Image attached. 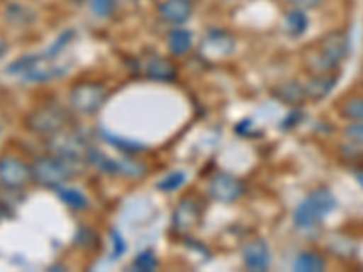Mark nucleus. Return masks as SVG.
I'll use <instances>...</instances> for the list:
<instances>
[{"instance_id":"f257e3e1","label":"nucleus","mask_w":363,"mask_h":272,"mask_svg":"<svg viewBox=\"0 0 363 272\" xmlns=\"http://www.w3.org/2000/svg\"><path fill=\"white\" fill-rule=\"evenodd\" d=\"M349 51V38L343 31H330L303 50V64L314 74L330 73L342 64Z\"/></svg>"},{"instance_id":"f03ea898","label":"nucleus","mask_w":363,"mask_h":272,"mask_svg":"<svg viewBox=\"0 0 363 272\" xmlns=\"http://www.w3.org/2000/svg\"><path fill=\"white\" fill-rule=\"evenodd\" d=\"M336 207L335 194L329 189H316L294 210V223L300 229H313Z\"/></svg>"},{"instance_id":"7ed1b4c3","label":"nucleus","mask_w":363,"mask_h":272,"mask_svg":"<svg viewBox=\"0 0 363 272\" xmlns=\"http://www.w3.org/2000/svg\"><path fill=\"white\" fill-rule=\"evenodd\" d=\"M73 162L60 157H42L31 165V178L44 187H60L74 176Z\"/></svg>"},{"instance_id":"20e7f679","label":"nucleus","mask_w":363,"mask_h":272,"mask_svg":"<svg viewBox=\"0 0 363 272\" xmlns=\"http://www.w3.org/2000/svg\"><path fill=\"white\" fill-rule=\"evenodd\" d=\"M9 73L21 74L22 79L29 82H50L64 73V67L55 62L53 57L40 55V57H24L9 66Z\"/></svg>"},{"instance_id":"39448f33","label":"nucleus","mask_w":363,"mask_h":272,"mask_svg":"<svg viewBox=\"0 0 363 272\" xmlns=\"http://www.w3.org/2000/svg\"><path fill=\"white\" fill-rule=\"evenodd\" d=\"M67 122H69V116L64 109L57 108V106H44V108L29 113V116L26 118V128L37 135L51 136L64 131Z\"/></svg>"},{"instance_id":"423d86ee","label":"nucleus","mask_w":363,"mask_h":272,"mask_svg":"<svg viewBox=\"0 0 363 272\" xmlns=\"http://www.w3.org/2000/svg\"><path fill=\"white\" fill-rule=\"evenodd\" d=\"M69 100L77 113H80V115H93L108 100V89L102 84L96 82L77 84L71 89Z\"/></svg>"},{"instance_id":"0eeeda50","label":"nucleus","mask_w":363,"mask_h":272,"mask_svg":"<svg viewBox=\"0 0 363 272\" xmlns=\"http://www.w3.org/2000/svg\"><path fill=\"white\" fill-rule=\"evenodd\" d=\"M50 149L51 154L55 157H60L64 160L69 162H79L80 158L87 157V147L86 140H84L82 136L77 135V132H67V131H60L57 135H51L50 138Z\"/></svg>"},{"instance_id":"6e6552de","label":"nucleus","mask_w":363,"mask_h":272,"mask_svg":"<svg viewBox=\"0 0 363 272\" xmlns=\"http://www.w3.org/2000/svg\"><path fill=\"white\" fill-rule=\"evenodd\" d=\"M235 51V38L223 29H211L203 35L200 55L207 60H222Z\"/></svg>"},{"instance_id":"1a4fd4ad","label":"nucleus","mask_w":363,"mask_h":272,"mask_svg":"<svg viewBox=\"0 0 363 272\" xmlns=\"http://www.w3.org/2000/svg\"><path fill=\"white\" fill-rule=\"evenodd\" d=\"M31 178V167L18 158L2 157L0 158V183L8 189H17L28 183Z\"/></svg>"},{"instance_id":"9d476101","label":"nucleus","mask_w":363,"mask_h":272,"mask_svg":"<svg viewBox=\"0 0 363 272\" xmlns=\"http://www.w3.org/2000/svg\"><path fill=\"white\" fill-rule=\"evenodd\" d=\"M209 193L216 202L233 203L242 196L244 187H242L240 180H236V178L231 176V174L220 173L211 180Z\"/></svg>"},{"instance_id":"9b49d317","label":"nucleus","mask_w":363,"mask_h":272,"mask_svg":"<svg viewBox=\"0 0 363 272\" xmlns=\"http://www.w3.org/2000/svg\"><path fill=\"white\" fill-rule=\"evenodd\" d=\"M200 222V207L194 200L186 198L184 202L178 203L177 210L173 216V227L178 232H189Z\"/></svg>"},{"instance_id":"f8f14e48","label":"nucleus","mask_w":363,"mask_h":272,"mask_svg":"<svg viewBox=\"0 0 363 272\" xmlns=\"http://www.w3.org/2000/svg\"><path fill=\"white\" fill-rule=\"evenodd\" d=\"M158 15L167 24H186L193 15V6L186 0H164L158 4Z\"/></svg>"},{"instance_id":"ddd939ff","label":"nucleus","mask_w":363,"mask_h":272,"mask_svg":"<svg viewBox=\"0 0 363 272\" xmlns=\"http://www.w3.org/2000/svg\"><path fill=\"white\" fill-rule=\"evenodd\" d=\"M242 254H244L245 265L251 271H267L269 265H271V251H269L267 244L262 242V239H256V242L245 245Z\"/></svg>"},{"instance_id":"4468645a","label":"nucleus","mask_w":363,"mask_h":272,"mask_svg":"<svg viewBox=\"0 0 363 272\" xmlns=\"http://www.w3.org/2000/svg\"><path fill=\"white\" fill-rule=\"evenodd\" d=\"M336 80H338V74H330V73L314 74L313 79L303 86L306 87L307 98H313V100L325 98L330 91L335 89Z\"/></svg>"},{"instance_id":"2eb2a0df","label":"nucleus","mask_w":363,"mask_h":272,"mask_svg":"<svg viewBox=\"0 0 363 272\" xmlns=\"http://www.w3.org/2000/svg\"><path fill=\"white\" fill-rule=\"evenodd\" d=\"M307 26H309V18L303 13V9L300 8L291 9L284 17V31L293 38L301 37V35L306 33Z\"/></svg>"},{"instance_id":"dca6fc26","label":"nucleus","mask_w":363,"mask_h":272,"mask_svg":"<svg viewBox=\"0 0 363 272\" xmlns=\"http://www.w3.org/2000/svg\"><path fill=\"white\" fill-rule=\"evenodd\" d=\"M145 73H147L149 79L165 82V80H173L177 71H174V66L169 60H165L162 57H153L149 58L147 64H145Z\"/></svg>"},{"instance_id":"f3484780","label":"nucleus","mask_w":363,"mask_h":272,"mask_svg":"<svg viewBox=\"0 0 363 272\" xmlns=\"http://www.w3.org/2000/svg\"><path fill=\"white\" fill-rule=\"evenodd\" d=\"M167 45H169V51L174 57H182L193 47V33L184 28L173 29L167 37Z\"/></svg>"},{"instance_id":"a211bd4d","label":"nucleus","mask_w":363,"mask_h":272,"mask_svg":"<svg viewBox=\"0 0 363 272\" xmlns=\"http://www.w3.org/2000/svg\"><path fill=\"white\" fill-rule=\"evenodd\" d=\"M274 95L277 98H280L281 102L291 103V106H298L303 100L307 98L306 95V87L300 86L298 82H284L274 89Z\"/></svg>"},{"instance_id":"6ab92c4d","label":"nucleus","mask_w":363,"mask_h":272,"mask_svg":"<svg viewBox=\"0 0 363 272\" xmlns=\"http://www.w3.org/2000/svg\"><path fill=\"white\" fill-rule=\"evenodd\" d=\"M293 268L300 272H320L325 268V260L322 256L314 254V252H301L294 260Z\"/></svg>"},{"instance_id":"aec40b11","label":"nucleus","mask_w":363,"mask_h":272,"mask_svg":"<svg viewBox=\"0 0 363 272\" xmlns=\"http://www.w3.org/2000/svg\"><path fill=\"white\" fill-rule=\"evenodd\" d=\"M60 198L66 205L73 207V209H86L87 207V198L79 189H71V187L60 189Z\"/></svg>"},{"instance_id":"412c9836","label":"nucleus","mask_w":363,"mask_h":272,"mask_svg":"<svg viewBox=\"0 0 363 272\" xmlns=\"http://www.w3.org/2000/svg\"><path fill=\"white\" fill-rule=\"evenodd\" d=\"M342 115L352 122H363V98H349L343 102Z\"/></svg>"},{"instance_id":"4be33fe9","label":"nucleus","mask_w":363,"mask_h":272,"mask_svg":"<svg viewBox=\"0 0 363 272\" xmlns=\"http://www.w3.org/2000/svg\"><path fill=\"white\" fill-rule=\"evenodd\" d=\"M158 261H157V256L153 254V251H144L140 254L136 256L135 261H133V268L136 271H142V272H149L157 268Z\"/></svg>"},{"instance_id":"5701e85b","label":"nucleus","mask_w":363,"mask_h":272,"mask_svg":"<svg viewBox=\"0 0 363 272\" xmlns=\"http://www.w3.org/2000/svg\"><path fill=\"white\" fill-rule=\"evenodd\" d=\"M184 181H186V173H182V171H173V173L167 174L164 180L158 181V189L167 191V193H169V191L178 189Z\"/></svg>"},{"instance_id":"b1692460","label":"nucleus","mask_w":363,"mask_h":272,"mask_svg":"<svg viewBox=\"0 0 363 272\" xmlns=\"http://www.w3.org/2000/svg\"><path fill=\"white\" fill-rule=\"evenodd\" d=\"M116 8V0H91V11L100 18H106L113 15Z\"/></svg>"},{"instance_id":"393cba45","label":"nucleus","mask_w":363,"mask_h":272,"mask_svg":"<svg viewBox=\"0 0 363 272\" xmlns=\"http://www.w3.org/2000/svg\"><path fill=\"white\" fill-rule=\"evenodd\" d=\"M347 140H351L352 144L363 145V122H352L349 128L345 129Z\"/></svg>"},{"instance_id":"a878e982","label":"nucleus","mask_w":363,"mask_h":272,"mask_svg":"<svg viewBox=\"0 0 363 272\" xmlns=\"http://www.w3.org/2000/svg\"><path fill=\"white\" fill-rule=\"evenodd\" d=\"M71 37H73V33H71V31H67V33H64L62 37L58 38V40L55 42L53 45H51V47H50V50H48V53H45V55H48V57L57 58L58 55H60V51H62L67 44H69Z\"/></svg>"},{"instance_id":"bb28decb","label":"nucleus","mask_w":363,"mask_h":272,"mask_svg":"<svg viewBox=\"0 0 363 272\" xmlns=\"http://www.w3.org/2000/svg\"><path fill=\"white\" fill-rule=\"evenodd\" d=\"M113 245H115V258H118L122 252H125L124 239H122V236H120L116 231H113Z\"/></svg>"},{"instance_id":"cd10ccee","label":"nucleus","mask_w":363,"mask_h":272,"mask_svg":"<svg viewBox=\"0 0 363 272\" xmlns=\"http://www.w3.org/2000/svg\"><path fill=\"white\" fill-rule=\"evenodd\" d=\"M296 8L303 9V8H314V6H318L322 0H291Z\"/></svg>"},{"instance_id":"c85d7f7f","label":"nucleus","mask_w":363,"mask_h":272,"mask_svg":"<svg viewBox=\"0 0 363 272\" xmlns=\"http://www.w3.org/2000/svg\"><path fill=\"white\" fill-rule=\"evenodd\" d=\"M354 176H356V180L359 181V186L363 187V171H358V173H356Z\"/></svg>"},{"instance_id":"c756f323","label":"nucleus","mask_w":363,"mask_h":272,"mask_svg":"<svg viewBox=\"0 0 363 272\" xmlns=\"http://www.w3.org/2000/svg\"><path fill=\"white\" fill-rule=\"evenodd\" d=\"M186 2H189V4H193V2H194V0H186Z\"/></svg>"},{"instance_id":"7c9ffc66","label":"nucleus","mask_w":363,"mask_h":272,"mask_svg":"<svg viewBox=\"0 0 363 272\" xmlns=\"http://www.w3.org/2000/svg\"><path fill=\"white\" fill-rule=\"evenodd\" d=\"M229 2H238V0H229Z\"/></svg>"}]
</instances>
